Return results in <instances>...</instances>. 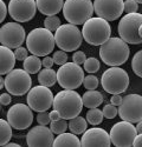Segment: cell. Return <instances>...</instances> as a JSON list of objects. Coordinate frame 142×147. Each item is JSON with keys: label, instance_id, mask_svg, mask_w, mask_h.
Returning a JSON list of instances; mask_svg holds the SVG:
<instances>
[{"label": "cell", "instance_id": "4dcf8cb0", "mask_svg": "<svg viewBox=\"0 0 142 147\" xmlns=\"http://www.w3.org/2000/svg\"><path fill=\"white\" fill-rule=\"evenodd\" d=\"M132 68L133 72L140 78H142V50L137 51L132 60Z\"/></svg>", "mask_w": 142, "mask_h": 147}, {"label": "cell", "instance_id": "e575fe53", "mask_svg": "<svg viewBox=\"0 0 142 147\" xmlns=\"http://www.w3.org/2000/svg\"><path fill=\"white\" fill-rule=\"evenodd\" d=\"M52 59H53V63L58 66H62L64 65L65 63H68V54L65 51H62V50H59V51H56L52 55Z\"/></svg>", "mask_w": 142, "mask_h": 147}, {"label": "cell", "instance_id": "e0dca14e", "mask_svg": "<svg viewBox=\"0 0 142 147\" xmlns=\"http://www.w3.org/2000/svg\"><path fill=\"white\" fill-rule=\"evenodd\" d=\"M94 12L106 21L118 19L124 12L123 0H94Z\"/></svg>", "mask_w": 142, "mask_h": 147}, {"label": "cell", "instance_id": "d4e9b609", "mask_svg": "<svg viewBox=\"0 0 142 147\" xmlns=\"http://www.w3.org/2000/svg\"><path fill=\"white\" fill-rule=\"evenodd\" d=\"M88 128V121L87 119L82 118L79 115L70 119L69 122H68V129H70L71 133L74 134H83Z\"/></svg>", "mask_w": 142, "mask_h": 147}, {"label": "cell", "instance_id": "74e56055", "mask_svg": "<svg viewBox=\"0 0 142 147\" xmlns=\"http://www.w3.org/2000/svg\"><path fill=\"white\" fill-rule=\"evenodd\" d=\"M37 121L39 125H49L50 121H51V118H50V113H47L46 111L44 112H38V115H37Z\"/></svg>", "mask_w": 142, "mask_h": 147}, {"label": "cell", "instance_id": "6da1fadb", "mask_svg": "<svg viewBox=\"0 0 142 147\" xmlns=\"http://www.w3.org/2000/svg\"><path fill=\"white\" fill-rule=\"evenodd\" d=\"M130 48L126 41L118 36H110L100 46V58L105 65L110 67L121 66L128 60Z\"/></svg>", "mask_w": 142, "mask_h": 147}, {"label": "cell", "instance_id": "d6a6232c", "mask_svg": "<svg viewBox=\"0 0 142 147\" xmlns=\"http://www.w3.org/2000/svg\"><path fill=\"white\" fill-rule=\"evenodd\" d=\"M98 84H100L98 78L94 74H89L83 79V86L87 90H96L98 87Z\"/></svg>", "mask_w": 142, "mask_h": 147}, {"label": "cell", "instance_id": "277c9868", "mask_svg": "<svg viewBox=\"0 0 142 147\" xmlns=\"http://www.w3.org/2000/svg\"><path fill=\"white\" fill-rule=\"evenodd\" d=\"M83 39L89 45L92 46H101L111 35V26L109 25V21L102 19L100 17L90 18L83 24L82 28Z\"/></svg>", "mask_w": 142, "mask_h": 147}, {"label": "cell", "instance_id": "ffe728a7", "mask_svg": "<svg viewBox=\"0 0 142 147\" xmlns=\"http://www.w3.org/2000/svg\"><path fill=\"white\" fill-rule=\"evenodd\" d=\"M16 55L11 48L0 45V76L7 74L14 68L16 65Z\"/></svg>", "mask_w": 142, "mask_h": 147}, {"label": "cell", "instance_id": "bcb514c9", "mask_svg": "<svg viewBox=\"0 0 142 147\" xmlns=\"http://www.w3.org/2000/svg\"><path fill=\"white\" fill-rule=\"evenodd\" d=\"M136 132L137 133H142V120H140L139 122H136Z\"/></svg>", "mask_w": 142, "mask_h": 147}, {"label": "cell", "instance_id": "ba28073f", "mask_svg": "<svg viewBox=\"0 0 142 147\" xmlns=\"http://www.w3.org/2000/svg\"><path fill=\"white\" fill-rule=\"evenodd\" d=\"M142 25L141 13H127L118 22L117 32L120 38L127 44L140 45L142 44V38L139 35V27Z\"/></svg>", "mask_w": 142, "mask_h": 147}, {"label": "cell", "instance_id": "c3c4849f", "mask_svg": "<svg viewBox=\"0 0 142 147\" xmlns=\"http://www.w3.org/2000/svg\"><path fill=\"white\" fill-rule=\"evenodd\" d=\"M5 146H8V147H19L18 144H14V142H7Z\"/></svg>", "mask_w": 142, "mask_h": 147}, {"label": "cell", "instance_id": "f546056e", "mask_svg": "<svg viewBox=\"0 0 142 147\" xmlns=\"http://www.w3.org/2000/svg\"><path fill=\"white\" fill-rule=\"evenodd\" d=\"M84 71L88 72L89 74H92V73H96L97 71H100L101 68V64H100V60L97 58H87V60L84 61Z\"/></svg>", "mask_w": 142, "mask_h": 147}, {"label": "cell", "instance_id": "7c38bea8", "mask_svg": "<svg viewBox=\"0 0 142 147\" xmlns=\"http://www.w3.org/2000/svg\"><path fill=\"white\" fill-rule=\"evenodd\" d=\"M110 140L116 147H130L133 146L134 139L137 136L136 127L129 121L122 120L111 127L110 129Z\"/></svg>", "mask_w": 142, "mask_h": 147}, {"label": "cell", "instance_id": "44dd1931", "mask_svg": "<svg viewBox=\"0 0 142 147\" xmlns=\"http://www.w3.org/2000/svg\"><path fill=\"white\" fill-rule=\"evenodd\" d=\"M37 9L44 16H56L64 6V0H36Z\"/></svg>", "mask_w": 142, "mask_h": 147}, {"label": "cell", "instance_id": "ac0fdd59", "mask_svg": "<svg viewBox=\"0 0 142 147\" xmlns=\"http://www.w3.org/2000/svg\"><path fill=\"white\" fill-rule=\"evenodd\" d=\"M53 133L45 125L34 126L26 134V144L30 147H51L53 145Z\"/></svg>", "mask_w": 142, "mask_h": 147}, {"label": "cell", "instance_id": "2e32d148", "mask_svg": "<svg viewBox=\"0 0 142 147\" xmlns=\"http://www.w3.org/2000/svg\"><path fill=\"white\" fill-rule=\"evenodd\" d=\"M8 13L17 22H27L32 20L37 12L36 0H10Z\"/></svg>", "mask_w": 142, "mask_h": 147}, {"label": "cell", "instance_id": "7a4b0ae2", "mask_svg": "<svg viewBox=\"0 0 142 147\" xmlns=\"http://www.w3.org/2000/svg\"><path fill=\"white\" fill-rule=\"evenodd\" d=\"M53 108L57 109L63 119L70 120L81 114L83 100L75 90H64L58 92L53 98Z\"/></svg>", "mask_w": 142, "mask_h": 147}, {"label": "cell", "instance_id": "52a82bcc", "mask_svg": "<svg viewBox=\"0 0 142 147\" xmlns=\"http://www.w3.org/2000/svg\"><path fill=\"white\" fill-rule=\"evenodd\" d=\"M101 85L106 93L121 94L129 86V76L120 66H113L103 72Z\"/></svg>", "mask_w": 142, "mask_h": 147}, {"label": "cell", "instance_id": "ee69618b", "mask_svg": "<svg viewBox=\"0 0 142 147\" xmlns=\"http://www.w3.org/2000/svg\"><path fill=\"white\" fill-rule=\"evenodd\" d=\"M133 146H134V147H140V146H142V133H137V136H136L135 139H134Z\"/></svg>", "mask_w": 142, "mask_h": 147}, {"label": "cell", "instance_id": "8d00e7d4", "mask_svg": "<svg viewBox=\"0 0 142 147\" xmlns=\"http://www.w3.org/2000/svg\"><path fill=\"white\" fill-rule=\"evenodd\" d=\"M14 55H16V59L17 60H20V61H24L27 57H29V50L25 47H18L16 48V51H14Z\"/></svg>", "mask_w": 142, "mask_h": 147}, {"label": "cell", "instance_id": "603a6c76", "mask_svg": "<svg viewBox=\"0 0 142 147\" xmlns=\"http://www.w3.org/2000/svg\"><path fill=\"white\" fill-rule=\"evenodd\" d=\"M55 147H62V146H76V147H79L82 146L81 145V140L79 138L77 137V134H74V133H61L58 134V137L55 138L53 140V145Z\"/></svg>", "mask_w": 142, "mask_h": 147}, {"label": "cell", "instance_id": "83f0119b", "mask_svg": "<svg viewBox=\"0 0 142 147\" xmlns=\"http://www.w3.org/2000/svg\"><path fill=\"white\" fill-rule=\"evenodd\" d=\"M85 119L90 125L97 126L103 121L104 115H103V112L101 111V109L95 107V108H89V111L87 112V115H85Z\"/></svg>", "mask_w": 142, "mask_h": 147}, {"label": "cell", "instance_id": "cb8c5ba5", "mask_svg": "<svg viewBox=\"0 0 142 147\" xmlns=\"http://www.w3.org/2000/svg\"><path fill=\"white\" fill-rule=\"evenodd\" d=\"M38 82L39 85L46 87H52L57 82V72L53 68H45L38 72Z\"/></svg>", "mask_w": 142, "mask_h": 147}, {"label": "cell", "instance_id": "7bdbcfd3", "mask_svg": "<svg viewBox=\"0 0 142 147\" xmlns=\"http://www.w3.org/2000/svg\"><path fill=\"white\" fill-rule=\"evenodd\" d=\"M121 102H122V96L120 94H113V96L110 98V104L115 106H120Z\"/></svg>", "mask_w": 142, "mask_h": 147}, {"label": "cell", "instance_id": "7402d4cb", "mask_svg": "<svg viewBox=\"0 0 142 147\" xmlns=\"http://www.w3.org/2000/svg\"><path fill=\"white\" fill-rule=\"evenodd\" d=\"M82 100H83V106H85L88 108H95V107H98L103 100V94L96 90H88L82 96Z\"/></svg>", "mask_w": 142, "mask_h": 147}, {"label": "cell", "instance_id": "b9f144b4", "mask_svg": "<svg viewBox=\"0 0 142 147\" xmlns=\"http://www.w3.org/2000/svg\"><path fill=\"white\" fill-rule=\"evenodd\" d=\"M42 64H43V67H45V68H52V66H53V59L51 58V57H49V55H46V57H44V59L42 60Z\"/></svg>", "mask_w": 142, "mask_h": 147}, {"label": "cell", "instance_id": "f6af8a7d", "mask_svg": "<svg viewBox=\"0 0 142 147\" xmlns=\"http://www.w3.org/2000/svg\"><path fill=\"white\" fill-rule=\"evenodd\" d=\"M50 118H51V120H58V119H61L62 117H61V114H59V112L57 111V109H52V111L50 112Z\"/></svg>", "mask_w": 142, "mask_h": 147}, {"label": "cell", "instance_id": "1f68e13d", "mask_svg": "<svg viewBox=\"0 0 142 147\" xmlns=\"http://www.w3.org/2000/svg\"><path fill=\"white\" fill-rule=\"evenodd\" d=\"M61 25H62L61 19H59L57 16H47L44 20V27L51 32H56L57 28Z\"/></svg>", "mask_w": 142, "mask_h": 147}, {"label": "cell", "instance_id": "60d3db41", "mask_svg": "<svg viewBox=\"0 0 142 147\" xmlns=\"http://www.w3.org/2000/svg\"><path fill=\"white\" fill-rule=\"evenodd\" d=\"M12 101V98H11V94L10 93H3L0 95V104L4 105V106H7L10 105Z\"/></svg>", "mask_w": 142, "mask_h": 147}, {"label": "cell", "instance_id": "d6986e66", "mask_svg": "<svg viewBox=\"0 0 142 147\" xmlns=\"http://www.w3.org/2000/svg\"><path fill=\"white\" fill-rule=\"evenodd\" d=\"M81 145L84 147H92V146H100V147H109L111 145L109 133L103 128L100 127H92L87 128V131L83 133Z\"/></svg>", "mask_w": 142, "mask_h": 147}, {"label": "cell", "instance_id": "7dc6e473", "mask_svg": "<svg viewBox=\"0 0 142 147\" xmlns=\"http://www.w3.org/2000/svg\"><path fill=\"white\" fill-rule=\"evenodd\" d=\"M4 86H5V79L0 76V90H1Z\"/></svg>", "mask_w": 142, "mask_h": 147}, {"label": "cell", "instance_id": "9a60e30c", "mask_svg": "<svg viewBox=\"0 0 142 147\" xmlns=\"http://www.w3.org/2000/svg\"><path fill=\"white\" fill-rule=\"evenodd\" d=\"M7 121L12 128L23 131L29 128L33 122V113L29 105L25 104H14L7 111Z\"/></svg>", "mask_w": 142, "mask_h": 147}, {"label": "cell", "instance_id": "8992f818", "mask_svg": "<svg viewBox=\"0 0 142 147\" xmlns=\"http://www.w3.org/2000/svg\"><path fill=\"white\" fill-rule=\"evenodd\" d=\"M55 41L58 48L62 51H77L83 42V34L76 25L64 24L55 32Z\"/></svg>", "mask_w": 142, "mask_h": 147}, {"label": "cell", "instance_id": "f1b7e54d", "mask_svg": "<svg viewBox=\"0 0 142 147\" xmlns=\"http://www.w3.org/2000/svg\"><path fill=\"white\" fill-rule=\"evenodd\" d=\"M50 129L53 134H61L66 132L68 129V121L66 119H58V120H51L50 121Z\"/></svg>", "mask_w": 142, "mask_h": 147}, {"label": "cell", "instance_id": "d590c367", "mask_svg": "<svg viewBox=\"0 0 142 147\" xmlns=\"http://www.w3.org/2000/svg\"><path fill=\"white\" fill-rule=\"evenodd\" d=\"M139 9V4L135 0H126L124 1V12L126 13H135Z\"/></svg>", "mask_w": 142, "mask_h": 147}, {"label": "cell", "instance_id": "ab89813d", "mask_svg": "<svg viewBox=\"0 0 142 147\" xmlns=\"http://www.w3.org/2000/svg\"><path fill=\"white\" fill-rule=\"evenodd\" d=\"M7 12H8V9H7L5 1L4 0H0V24L5 20V18L7 16Z\"/></svg>", "mask_w": 142, "mask_h": 147}, {"label": "cell", "instance_id": "f35d334b", "mask_svg": "<svg viewBox=\"0 0 142 147\" xmlns=\"http://www.w3.org/2000/svg\"><path fill=\"white\" fill-rule=\"evenodd\" d=\"M87 60V55L84 52L82 51H76L74 54H72V61L77 65H82L84 64V61Z\"/></svg>", "mask_w": 142, "mask_h": 147}, {"label": "cell", "instance_id": "3957f363", "mask_svg": "<svg viewBox=\"0 0 142 147\" xmlns=\"http://www.w3.org/2000/svg\"><path fill=\"white\" fill-rule=\"evenodd\" d=\"M56 46L55 34L45 27L33 28L26 36V48L37 57H46L52 53Z\"/></svg>", "mask_w": 142, "mask_h": 147}, {"label": "cell", "instance_id": "30bf717a", "mask_svg": "<svg viewBox=\"0 0 142 147\" xmlns=\"http://www.w3.org/2000/svg\"><path fill=\"white\" fill-rule=\"evenodd\" d=\"M32 86L30 73L24 68H13L8 72L5 78V88L12 95L21 96L26 94Z\"/></svg>", "mask_w": 142, "mask_h": 147}, {"label": "cell", "instance_id": "5b68a950", "mask_svg": "<svg viewBox=\"0 0 142 147\" xmlns=\"http://www.w3.org/2000/svg\"><path fill=\"white\" fill-rule=\"evenodd\" d=\"M94 14L91 0H66L63 6V16L69 24L83 25Z\"/></svg>", "mask_w": 142, "mask_h": 147}, {"label": "cell", "instance_id": "9c48e42d", "mask_svg": "<svg viewBox=\"0 0 142 147\" xmlns=\"http://www.w3.org/2000/svg\"><path fill=\"white\" fill-rule=\"evenodd\" d=\"M84 69L81 65L72 63H65L59 66L57 71V82L64 90H76L83 84Z\"/></svg>", "mask_w": 142, "mask_h": 147}, {"label": "cell", "instance_id": "5bb4252c", "mask_svg": "<svg viewBox=\"0 0 142 147\" xmlns=\"http://www.w3.org/2000/svg\"><path fill=\"white\" fill-rule=\"evenodd\" d=\"M53 94L52 91L43 86V85H38V86L31 87V90L27 92V105L31 107L32 111L34 112H44L47 111L53 104Z\"/></svg>", "mask_w": 142, "mask_h": 147}, {"label": "cell", "instance_id": "836d02e7", "mask_svg": "<svg viewBox=\"0 0 142 147\" xmlns=\"http://www.w3.org/2000/svg\"><path fill=\"white\" fill-rule=\"evenodd\" d=\"M102 112H103L104 118H106V119H114L118 114V108H117V106H115L113 104H108V105H105L103 107Z\"/></svg>", "mask_w": 142, "mask_h": 147}, {"label": "cell", "instance_id": "484cf974", "mask_svg": "<svg viewBox=\"0 0 142 147\" xmlns=\"http://www.w3.org/2000/svg\"><path fill=\"white\" fill-rule=\"evenodd\" d=\"M42 60L39 59V57L37 55H29L25 60L23 61V67L25 69L27 73L30 74H36V73H38L40 69H42Z\"/></svg>", "mask_w": 142, "mask_h": 147}, {"label": "cell", "instance_id": "4fadbf2b", "mask_svg": "<svg viewBox=\"0 0 142 147\" xmlns=\"http://www.w3.org/2000/svg\"><path fill=\"white\" fill-rule=\"evenodd\" d=\"M26 40L25 28L19 22H6L0 27V44L8 48H18Z\"/></svg>", "mask_w": 142, "mask_h": 147}, {"label": "cell", "instance_id": "681fc988", "mask_svg": "<svg viewBox=\"0 0 142 147\" xmlns=\"http://www.w3.org/2000/svg\"><path fill=\"white\" fill-rule=\"evenodd\" d=\"M139 35H140L141 38H142V25L139 27Z\"/></svg>", "mask_w": 142, "mask_h": 147}, {"label": "cell", "instance_id": "f907efd6", "mask_svg": "<svg viewBox=\"0 0 142 147\" xmlns=\"http://www.w3.org/2000/svg\"><path fill=\"white\" fill-rule=\"evenodd\" d=\"M135 1H136L137 4H142V0H135Z\"/></svg>", "mask_w": 142, "mask_h": 147}, {"label": "cell", "instance_id": "4316f807", "mask_svg": "<svg viewBox=\"0 0 142 147\" xmlns=\"http://www.w3.org/2000/svg\"><path fill=\"white\" fill-rule=\"evenodd\" d=\"M12 138V126L5 119H0V146H5Z\"/></svg>", "mask_w": 142, "mask_h": 147}, {"label": "cell", "instance_id": "816d5d0a", "mask_svg": "<svg viewBox=\"0 0 142 147\" xmlns=\"http://www.w3.org/2000/svg\"><path fill=\"white\" fill-rule=\"evenodd\" d=\"M0 105H1V104H0Z\"/></svg>", "mask_w": 142, "mask_h": 147}, {"label": "cell", "instance_id": "8fae6325", "mask_svg": "<svg viewBox=\"0 0 142 147\" xmlns=\"http://www.w3.org/2000/svg\"><path fill=\"white\" fill-rule=\"evenodd\" d=\"M118 115L132 124L142 120V95L133 93L122 98V102L118 106Z\"/></svg>", "mask_w": 142, "mask_h": 147}]
</instances>
